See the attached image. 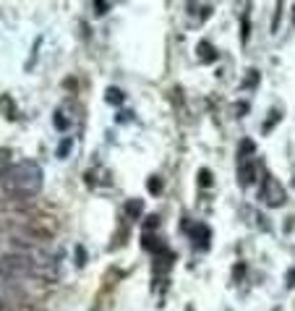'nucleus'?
I'll use <instances>...</instances> for the list:
<instances>
[{
    "instance_id": "20e7f679",
    "label": "nucleus",
    "mask_w": 295,
    "mask_h": 311,
    "mask_svg": "<svg viewBox=\"0 0 295 311\" xmlns=\"http://www.w3.org/2000/svg\"><path fill=\"white\" fill-rule=\"evenodd\" d=\"M191 238H193V243H196L199 248H204L209 243V230L204 225H196V233H191Z\"/></svg>"
},
{
    "instance_id": "f8f14e48",
    "label": "nucleus",
    "mask_w": 295,
    "mask_h": 311,
    "mask_svg": "<svg viewBox=\"0 0 295 311\" xmlns=\"http://www.w3.org/2000/svg\"><path fill=\"white\" fill-rule=\"evenodd\" d=\"M139 207H141V202H131V204H128V209H131V217H136V214H139Z\"/></svg>"
},
{
    "instance_id": "39448f33",
    "label": "nucleus",
    "mask_w": 295,
    "mask_h": 311,
    "mask_svg": "<svg viewBox=\"0 0 295 311\" xmlns=\"http://www.w3.org/2000/svg\"><path fill=\"white\" fill-rule=\"evenodd\" d=\"M199 58H201V60H215V58H217V50L212 47L207 39H201V42H199Z\"/></svg>"
},
{
    "instance_id": "9d476101",
    "label": "nucleus",
    "mask_w": 295,
    "mask_h": 311,
    "mask_svg": "<svg viewBox=\"0 0 295 311\" xmlns=\"http://www.w3.org/2000/svg\"><path fill=\"white\" fill-rule=\"evenodd\" d=\"M199 183H201V186H207V183H212V175H209L207 170H201V175H199Z\"/></svg>"
},
{
    "instance_id": "423d86ee",
    "label": "nucleus",
    "mask_w": 295,
    "mask_h": 311,
    "mask_svg": "<svg viewBox=\"0 0 295 311\" xmlns=\"http://www.w3.org/2000/svg\"><path fill=\"white\" fill-rule=\"evenodd\" d=\"M105 100L113 102V105H123V95H120L118 89H107V92H105Z\"/></svg>"
},
{
    "instance_id": "1a4fd4ad",
    "label": "nucleus",
    "mask_w": 295,
    "mask_h": 311,
    "mask_svg": "<svg viewBox=\"0 0 295 311\" xmlns=\"http://www.w3.org/2000/svg\"><path fill=\"white\" fill-rule=\"evenodd\" d=\"M68 154H71V139H66V141L58 147V157H68Z\"/></svg>"
},
{
    "instance_id": "6e6552de",
    "label": "nucleus",
    "mask_w": 295,
    "mask_h": 311,
    "mask_svg": "<svg viewBox=\"0 0 295 311\" xmlns=\"http://www.w3.org/2000/svg\"><path fill=\"white\" fill-rule=\"evenodd\" d=\"M55 126H58V131H66L68 128V118L63 115V112H55Z\"/></svg>"
},
{
    "instance_id": "7ed1b4c3",
    "label": "nucleus",
    "mask_w": 295,
    "mask_h": 311,
    "mask_svg": "<svg viewBox=\"0 0 295 311\" xmlns=\"http://www.w3.org/2000/svg\"><path fill=\"white\" fill-rule=\"evenodd\" d=\"M238 181H240L243 189H246V186H251L253 181H256V165L248 162V160H243V162H240V170H238Z\"/></svg>"
},
{
    "instance_id": "f257e3e1",
    "label": "nucleus",
    "mask_w": 295,
    "mask_h": 311,
    "mask_svg": "<svg viewBox=\"0 0 295 311\" xmlns=\"http://www.w3.org/2000/svg\"><path fill=\"white\" fill-rule=\"evenodd\" d=\"M3 186L5 191H11L16 196H32L42 189V170L34 162L8 165L3 170Z\"/></svg>"
},
{
    "instance_id": "4468645a",
    "label": "nucleus",
    "mask_w": 295,
    "mask_h": 311,
    "mask_svg": "<svg viewBox=\"0 0 295 311\" xmlns=\"http://www.w3.org/2000/svg\"><path fill=\"white\" fill-rule=\"evenodd\" d=\"M0 309H3V304H0Z\"/></svg>"
},
{
    "instance_id": "9b49d317",
    "label": "nucleus",
    "mask_w": 295,
    "mask_h": 311,
    "mask_svg": "<svg viewBox=\"0 0 295 311\" xmlns=\"http://www.w3.org/2000/svg\"><path fill=\"white\" fill-rule=\"evenodd\" d=\"M256 79H259V74L253 71V74H248V76H246V84H243V87H246V89H251V84H253Z\"/></svg>"
},
{
    "instance_id": "f03ea898",
    "label": "nucleus",
    "mask_w": 295,
    "mask_h": 311,
    "mask_svg": "<svg viewBox=\"0 0 295 311\" xmlns=\"http://www.w3.org/2000/svg\"><path fill=\"white\" fill-rule=\"evenodd\" d=\"M261 199H264V204H269V207L285 204V191H282V186L277 183V178L264 175V181H261Z\"/></svg>"
},
{
    "instance_id": "ddd939ff",
    "label": "nucleus",
    "mask_w": 295,
    "mask_h": 311,
    "mask_svg": "<svg viewBox=\"0 0 295 311\" xmlns=\"http://www.w3.org/2000/svg\"><path fill=\"white\" fill-rule=\"evenodd\" d=\"M288 285H295V269H290V275H288Z\"/></svg>"
},
{
    "instance_id": "0eeeda50",
    "label": "nucleus",
    "mask_w": 295,
    "mask_h": 311,
    "mask_svg": "<svg viewBox=\"0 0 295 311\" xmlns=\"http://www.w3.org/2000/svg\"><path fill=\"white\" fill-rule=\"evenodd\" d=\"M248 154H253V141L251 139H243L240 141V160H246Z\"/></svg>"
}]
</instances>
